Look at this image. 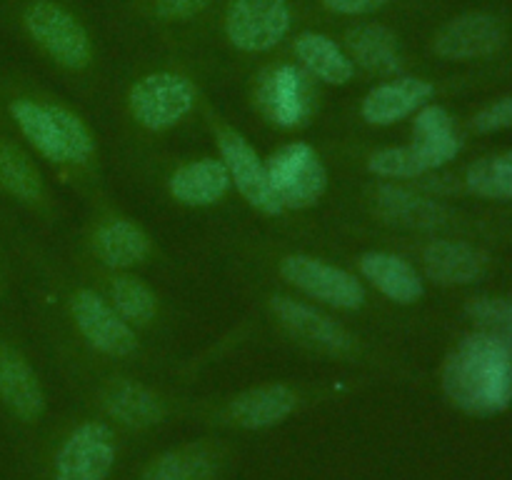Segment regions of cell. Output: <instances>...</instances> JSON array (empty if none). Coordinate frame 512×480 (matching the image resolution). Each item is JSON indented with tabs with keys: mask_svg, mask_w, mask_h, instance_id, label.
<instances>
[{
	"mask_svg": "<svg viewBox=\"0 0 512 480\" xmlns=\"http://www.w3.org/2000/svg\"><path fill=\"white\" fill-rule=\"evenodd\" d=\"M443 390L468 413H503L512 405V343L483 330L460 340L443 365Z\"/></svg>",
	"mask_w": 512,
	"mask_h": 480,
	"instance_id": "cell-1",
	"label": "cell"
},
{
	"mask_svg": "<svg viewBox=\"0 0 512 480\" xmlns=\"http://www.w3.org/2000/svg\"><path fill=\"white\" fill-rule=\"evenodd\" d=\"M30 38L63 68L80 70L93 58V45L83 23L53 0H35L23 15Z\"/></svg>",
	"mask_w": 512,
	"mask_h": 480,
	"instance_id": "cell-2",
	"label": "cell"
},
{
	"mask_svg": "<svg viewBox=\"0 0 512 480\" xmlns=\"http://www.w3.org/2000/svg\"><path fill=\"white\" fill-rule=\"evenodd\" d=\"M268 178L283 208L303 210L318 203L328 188V170L308 143H288L268 160Z\"/></svg>",
	"mask_w": 512,
	"mask_h": 480,
	"instance_id": "cell-3",
	"label": "cell"
},
{
	"mask_svg": "<svg viewBox=\"0 0 512 480\" xmlns=\"http://www.w3.org/2000/svg\"><path fill=\"white\" fill-rule=\"evenodd\" d=\"M255 103L270 123L280 128H300L315 113V88L310 75L298 65H270L258 75Z\"/></svg>",
	"mask_w": 512,
	"mask_h": 480,
	"instance_id": "cell-4",
	"label": "cell"
},
{
	"mask_svg": "<svg viewBox=\"0 0 512 480\" xmlns=\"http://www.w3.org/2000/svg\"><path fill=\"white\" fill-rule=\"evenodd\" d=\"M128 105L133 118L148 130L173 128L195 105V90L178 73H150L130 88Z\"/></svg>",
	"mask_w": 512,
	"mask_h": 480,
	"instance_id": "cell-5",
	"label": "cell"
},
{
	"mask_svg": "<svg viewBox=\"0 0 512 480\" xmlns=\"http://www.w3.org/2000/svg\"><path fill=\"white\" fill-rule=\"evenodd\" d=\"M280 275L290 285L308 293L310 298L323 300L335 308L355 310L365 303V288L360 280H355V275L338 268V265L315 258V255H285L280 260Z\"/></svg>",
	"mask_w": 512,
	"mask_h": 480,
	"instance_id": "cell-6",
	"label": "cell"
},
{
	"mask_svg": "<svg viewBox=\"0 0 512 480\" xmlns=\"http://www.w3.org/2000/svg\"><path fill=\"white\" fill-rule=\"evenodd\" d=\"M290 30L288 0H233L225 33L238 50L263 53L275 48Z\"/></svg>",
	"mask_w": 512,
	"mask_h": 480,
	"instance_id": "cell-7",
	"label": "cell"
},
{
	"mask_svg": "<svg viewBox=\"0 0 512 480\" xmlns=\"http://www.w3.org/2000/svg\"><path fill=\"white\" fill-rule=\"evenodd\" d=\"M218 148L223 155V163L230 173V183L240 190L245 200L253 205L255 210L265 215H280L283 205H280L278 195H275L273 185L268 178V165L265 160L255 153L253 145L243 138L240 133L230 128L218 130Z\"/></svg>",
	"mask_w": 512,
	"mask_h": 480,
	"instance_id": "cell-8",
	"label": "cell"
},
{
	"mask_svg": "<svg viewBox=\"0 0 512 480\" xmlns=\"http://www.w3.org/2000/svg\"><path fill=\"white\" fill-rule=\"evenodd\" d=\"M70 313H73L80 335L100 353L120 358V355H130L138 348V340H135L128 320L120 318L118 310L93 290H75L73 298H70Z\"/></svg>",
	"mask_w": 512,
	"mask_h": 480,
	"instance_id": "cell-9",
	"label": "cell"
},
{
	"mask_svg": "<svg viewBox=\"0 0 512 480\" xmlns=\"http://www.w3.org/2000/svg\"><path fill=\"white\" fill-rule=\"evenodd\" d=\"M115 460L113 433L103 423H83L55 458V480H105Z\"/></svg>",
	"mask_w": 512,
	"mask_h": 480,
	"instance_id": "cell-10",
	"label": "cell"
},
{
	"mask_svg": "<svg viewBox=\"0 0 512 480\" xmlns=\"http://www.w3.org/2000/svg\"><path fill=\"white\" fill-rule=\"evenodd\" d=\"M270 308H273L275 318L283 323L288 333L300 338L303 343L313 345L318 350H328V353H350L355 345L353 335L335 323L333 318L315 310L313 305L300 303V300L288 298V295H273L270 298Z\"/></svg>",
	"mask_w": 512,
	"mask_h": 480,
	"instance_id": "cell-11",
	"label": "cell"
},
{
	"mask_svg": "<svg viewBox=\"0 0 512 480\" xmlns=\"http://www.w3.org/2000/svg\"><path fill=\"white\" fill-rule=\"evenodd\" d=\"M503 43L505 30L498 18L485 13H468L450 20L435 35V53L445 60H473L498 53Z\"/></svg>",
	"mask_w": 512,
	"mask_h": 480,
	"instance_id": "cell-12",
	"label": "cell"
},
{
	"mask_svg": "<svg viewBox=\"0 0 512 480\" xmlns=\"http://www.w3.org/2000/svg\"><path fill=\"white\" fill-rule=\"evenodd\" d=\"M433 93V83H428V80L423 78L403 75V78L375 85V88L363 98L360 115H363L370 125L400 123V120H405L408 115H413L415 110L428 105Z\"/></svg>",
	"mask_w": 512,
	"mask_h": 480,
	"instance_id": "cell-13",
	"label": "cell"
},
{
	"mask_svg": "<svg viewBox=\"0 0 512 480\" xmlns=\"http://www.w3.org/2000/svg\"><path fill=\"white\" fill-rule=\"evenodd\" d=\"M0 400L28 423L40 418L45 408L38 375L25 355L8 343H0Z\"/></svg>",
	"mask_w": 512,
	"mask_h": 480,
	"instance_id": "cell-14",
	"label": "cell"
},
{
	"mask_svg": "<svg viewBox=\"0 0 512 480\" xmlns=\"http://www.w3.org/2000/svg\"><path fill=\"white\" fill-rule=\"evenodd\" d=\"M413 150L425 170H438L460 153L463 143L455 135L453 118L440 105H423L413 120Z\"/></svg>",
	"mask_w": 512,
	"mask_h": 480,
	"instance_id": "cell-15",
	"label": "cell"
},
{
	"mask_svg": "<svg viewBox=\"0 0 512 480\" xmlns=\"http://www.w3.org/2000/svg\"><path fill=\"white\" fill-rule=\"evenodd\" d=\"M295 405H298V395L288 385H260L230 400L225 415L230 423L240 428L258 430L283 423L293 413Z\"/></svg>",
	"mask_w": 512,
	"mask_h": 480,
	"instance_id": "cell-16",
	"label": "cell"
},
{
	"mask_svg": "<svg viewBox=\"0 0 512 480\" xmlns=\"http://www.w3.org/2000/svg\"><path fill=\"white\" fill-rule=\"evenodd\" d=\"M423 265L430 280L440 285H468L485 273L488 258L475 245L458 240H433L423 250Z\"/></svg>",
	"mask_w": 512,
	"mask_h": 480,
	"instance_id": "cell-17",
	"label": "cell"
},
{
	"mask_svg": "<svg viewBox=\"0 0 512 480\" xmlns=\"http://www.w3.org/2000/svg\"><path fill=\"white\" fill-rule=\"evenodd\" d=\"M230 173L223 160L200 158L185 163L170 175V193L178 203L190 208L213 205L230 190Z\"/></svg>",
	"mask_w": 512,
	"mask_h": 480,
	"instance_id": "cell-18",
	"label": "cell"
},
{
	"mask_svg": "<svg viewBox=\"0 0 512 480\" xmlns=\"http://www.w3.org/2000/svg\"><path fill=\"white\" fill-rule=\"evenodd\" d=\"M360 273L393 303L410 305L423 298L425 293V285L420 280L418 270L408 260L400 258V255L380 253V250L365 253L360 258Z\"/></svg>",
	"mask_w": 512,
	"mask_h": 480,
	"instance_id": "cell-19",
	"label": "cell"
},
{
	"mask_svg": "<svg viewBox=\"0 0 512 480\" xmlns=\"http://www.w3.org/2000/svg\"><path fill=\"white\" fill-rule=\"evenodd\" d=\"M375 213L390 225L410 230L435 228L445 220V208L435 200L415 195L413 190L400 185H380L375 190Z\"/></svg>",
	"mask_w": 512,
	"mask_h": 480,
	"instance_id": "cell-20",
	"label": "cell"
},
{
	"mask_svg": "<svg viewBox=\"0 0 512 480\" xmlns=\"http://www.w3.org/2000/svg\"><path fill=\"white\" fill-rule=\"evenodd\" d=\"M348 53L353 63L375 75H395L403 63H400V43L393 30L378 23L355 25L345 38Z\"/></svg>",
	"mask_w": 512,
	"mask_h": 480,
	"instance_id": "cell-21",
	"label": "cell"
},
{
	"mask_svg": "<svg viewBox=\"0 0 512 480\" xmlns=\"http://www.w3.org/2000/svg\"><path fill=\"white\" fill-rule=\"evenodd\" d=\"M93 250L110 268H133L150 255V238L133 220H110L95 230Z\"/></svg>",
	"mask_w": 512,
	"mask_h": 480,
	"instance_id": "cell-22",
	"label": "cell"
},
{
	"mask_svg": "<svg viewBox=\"0 0 512 480\" xmlns=\"http://www.w3.org/2000/svg\"><path fill=\"white\" fill-rule=\"evenodd\" d=\"M295 55L310 75L330 85H345L355 73L350 55L323 33H300L295 38Z\"/></svg>",
	"mask_w": 512,
	"mask_h": 480,
	"instance_id": "cell-23",
	"label": "cell"
},
{
	"mask_svg": "<svg viewBox=\"0 0 512 480\" xmlns=\"http://www.w3.org/2000/svg\"><path fill=\"white\" fill-rule=\"evenodd\" d=\"M103 408L115 420L133 425V428H148V425H155L165 415L163 400L153 390L133 383V380L110 383L103 393Z\"/></svg>",
	"mask_w": 512,
	"mask_h": 480,
	"instance_id": "cell-24",
	"label": "cell"
},
{
	"mask_svg": "<svg viewBox=\"0 0 512 480\" xmlns=\"http://www.w3.org/2000/svg\"><path fill=\"white\" fill-rule=\"evenodd\" d=\"M10 115L18 123L20 133L28 138V143L45 155L53 163H68V150H65L60 128L53 118V110L48 103H35V100L20 98L10 103Z\"/></svg>",
	"mask_w": 512,
	"mask_h": 480,
	"instance_id": "cell-25",
	"label": "cell"
},
{
	"mask_svg": "<svg viewBox=\"0 0 512 480\" xmlns=\"http://www.w3.org/2000/svg\"><path fill=\"white\" fill-rule=\"evenodd\" d=\"M215 473H218V455L213 448L185 445L153 460L143 480H213Z\"/></svg>",
	"mask_w": 512,
	"mask_h": 480,
	"instance_id": "cell-26",
	"label": "cell"
},
{
	"mask_svg": "<svg viewBox=\"0 0 512 480\" xmlns=\"http://www.w3.org/2000/svg\"><path fill=\"white\" fill-rule=\"evenodd\" d=\"M0 188L13 198L35 203L43 198V178L18 145L0 140Z\"/></svg>",
	"mask_w": 512,
	"mask_h": 480,
	"instance_id": "cell-27",
	"label": "cell"
},
{
	"mask_svg": "<svg viewBox=\"0 0 512 480\" xmlns=\"http://www.w3.org/2000/svg\"><path fill=\"white\" fill-rule=\"evenodd\" d=\"M110 300L120 318L128 320L130 325H148L158 310L155 293L135 275H118L110 283Z\"/></svg>",
	"mask_w": 512,
	"mask_h": 480,
	"instance_id": "cell-28",
	"label": "cell"
},
{
	"mask_svg": "<svg viewBox=\"0 0 512 480\" xmlns=\"http://www.w3.org/2000/svg\"><path fill=\"white\" fill-rule=\"evenodd\" d=\"M465 183L475 195H483V198H512V150L470 165Z\"/></svg>",
	"mask_w": 512,
	"mask_h": 480,
	"instance_id": "cell-29",
	"label": "cell"
},
{
	"mask_svg": "<svg viewBox=\"0 0 512 480\" xmlns=\"http://www.w3.org/2000/svg\"><path fill=\"white\" fill-rule=\"evenodd\" d=\"M50 110H53V118L60 128L65 150H68V163H85L95 150V140L90 135L88 125L73 110L63 108V105H50Z\"/></svg>",
	"mask_w": 512,
	"mask_h": 480,
	"instance_id": "cell-30",
	"label": "cell"
},
{
	"mask_svg": "<svg viewBox=\"0 0 512 480\" xmlns=\"http://www.w3.org/2000/svg\"><path fill=\"white\" fill-rule=\"evenodd\" d=\"M370 173L380 178H418L428 173L415 155L413 145H398V148H380L368 160Z\"/></svg>",
	"mask_w": 512,
	"mask_h": 480,
	"instance_id": "cell-31",
	"label": "cell"
},
{
	"mask_svg": "<svg viewBox=\"0 0 512 480\" xmlns=\"http://www.w3.org/2000/svg\"><path fill=\"white\" fill-rule=\"evenodd\" d=\"M468 313L483 333L498 335L512 343V300L505 298H473Z\"/></svg>",
	"mask_w": 512,
	"mask_h": 480,
	"instance_id": "cell-32",
	"label": "cell"
},
{
	"mask_svg": "<svg viewBox=\"0 0 512 480\" xmlns=\"http://www.w3.org/2000/svg\"><path fill=\"white\" fill-rule=\"evenodd\" d=\"M475 130L480 133H495V130L512 128V95L490 103L488 108L480 110L473 120Z\"/></svg>",
	"mask_w": 512,
	"mask_h": 480,
	"instance_id": "cell-33",
	"label": "cell"
},
{
	"mask_svg": "<svg viewBox=\"0 0 512 480\" xmlns=\"http://www.w3.org/2000/svg\"><path fill=\"white\" fill-rule=\"evenodd\" d=\"M210 0H155V10L165 20H183L208 8Z\"/></svg>",
	"mask_w": 512,
	"mask_h": 480,
	"instance_id": "cell-34",
	"label": "cell"
},
{
	"mask_svg": "<svg viewBox=\"0 0 512 480\" xmlns=\"http://www.w3.org/2000/svg\"><path fill=\"white\" fill-rule=\"evenodd\" d=\"M320 3L340 15H365L380 10L388 0H320Z\"/></svg>",
	"mask_w": 512,
	"mask_h": 480,
	"instance_id": "cell-35",
	"label": "cell"
}]
</instances>
